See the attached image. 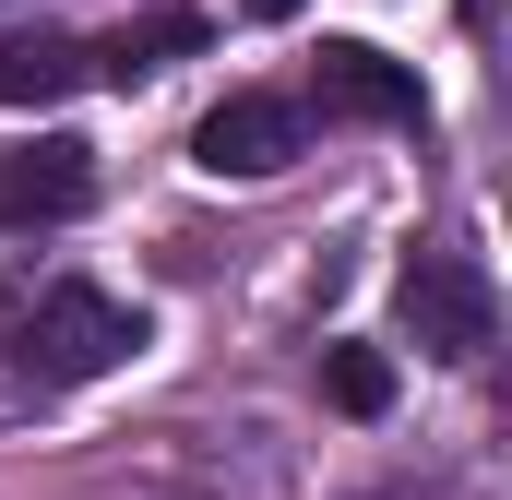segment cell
Wrapping results in <instances>:
<instances>
[{
    "label": "cell",
    "instance_id": "cell-5",
    "mask_svg": "<svg viewBox=\"0 0 512 500\" xmlns=\"http://www.w3.org/2000/svg\"><path fill=\"white\" fill-rule=\"evenodd\" d=\"M96 203V143L48 131V143H12L0 155V227H60Z\"/></svg>",
    "mask_w": 512,
    "mask_h": 500
},
{
    "label": "cell",
    "instance_id": "cell-3",
    "mask_svg": "<svg viewBox=\"0 0 512 500\" xmlns=\"http://www.w3.org/2000/svg\"><path fill=\"white\" fill-rule=\"evenodd\" d=\"M310 108H322V120H370V131H417V120H429L417 60H393V48H370V36H322Z\"/></svg>",
    "mask_w": 512,
    "mask_h": 500
},
{
    "label": "cell",
    "instance_id": "cell-6",
    "mask_svg": "<svg viewBox=\"0 0 512 500\" xmlns=\"http://www.w3.org/2000/svg\"><path fill=\"white\" fill-rule=\"evenodd\" d=\"M84 72H96V60H84L72 36H48V24H36V36H0V108H60Z\"/></svg>",
    "mask_w": 512,
    "mask_h": 500
},
{
    "label": "cell",
    "instance_id": "cell-7",
    "mask_svg": "<svg viewBox=\"0 0 512 500\" xmlns=\"http://www.w3.org/2000/svg\"><path fill=\"white\" fill-rule=\"evenodd\" d=\"M179 48H203V12H143V24H120V36H108V48H84V60H96L108 84H155Z\"/></svg>",
    "mask_w": 512,
    "mask_h": 500
},
{
    "label": "cell",
    "instance_id": "cell-9",
    "mask_svg": "<svg viewBox=\"0 0 512 500\" xmlns=\"http://www.w3.org/2000/svg\"><path fill=\"white\" fill-rule=\"evenodd\" d=\"M465 24H477V36H489V24H501V0H465Z\"/></svg>",
    "mask_w": 512,
    "mask_h": 500
},
{
    "label": "cell",
    "instance_id": "cell-1",
    "mask_svg": "<svg viewBox=\"0 0 512 500\" xmlns=\"http://www.w3.org/2000/svg\"><path fill=\"white\" fill-rule=\"evenodd\" d=\"M131 346H143V310H120L108 286H48V298L24 310V346H12V358L36 381H108Z\"/></svg>",
    "mask_w": 512,
    "mask_h": 500
},
{
    "label": "cell",
    "instance_id": "cell-4",
    "mask_svg": "<svg viewBox=\"0 0 512 500\" xmlns=\"http://www.w3.org/2000/svg\"><path fill=\"white\" fill-rule=\"evenodd\" d=\"M298 143H310L298 96H262V84H239L227 108H203V131H191V167H203V179H274V167H298Z\"/></svg>",
    "mask_w": 512,
    "mask_h": 500
},
{
    "label": "cell",
    "instance_id": "cell-8",
    "mask_svg": "<svg viewBox=\"0 0 512 500\" xmlns=\"http://www.w3.org/2000/svg\"><path fill=\"white\" fill-rule=\"evenodd\" d=\"M322 393L346 417H393V358L382 346H322Z\"/></svg>",
    "mask_w": 512,
    "mask_h": 500
},
{
    "label": "cell",
    "instance_id": "cell-2",
    "mask_svg": "<svg viewBox=\"0 0 512 500\" xmlns=\"http://www.w3.org/2000/svg\"><path fill=\"white\" fill-rule=\"evenodd\" d=\"M393 322L429 346V358H489V334H501V298H489V274L465 262V250H405V274H393Z\"/></svg>",
    "mask_w": 512,
    "mask_h": 500
}]
</instances>
